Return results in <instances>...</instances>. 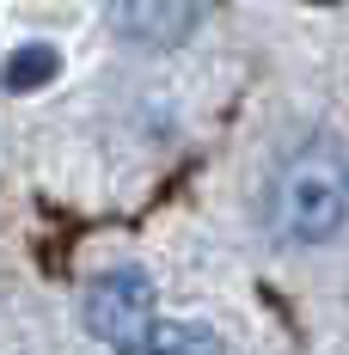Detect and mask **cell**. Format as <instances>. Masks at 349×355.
<instances>
[{"label":"cell","instance_id":"277c9868","mask_svg":"<svg viewBox=\"0 0 349 355\" xmlns=\"http://www.w3.org/2000/svg\"><path fill=\"white\" fill-rule=\"evenodd\" d=\"M147 355H227V343H221V331L203 324V319H172V324L153 331Z\"/></svg>","mask_w":349,"mask_h":355},{"label":"cell","instance_id":"6da1fadb","mask_svg":"<svg viewBox=\"0 0 349 355\" xmlns=\"http://www.w3.org/2000/svg\"><path fill=\"white\" fill-rule=\"evenodd\" d=\"M270 227L282 245H331L349 227V153L337 141H307L282 159L270 184Z\"/></svg>","mask_w":349,"mask_h":355},{"label":"cell","instance_id":"7a4b0ae2","mask_svg":"<svg viewBox=\"0 0 349 355\" xmlns=\"http://www.w3.org/2000/svg\"><path fill=\"white\" fill-rule=\"evenodd\" d=\"M80 319H86V331H92L105 349L141 355L147 343H153V331H160V294H153V276L135 270V263L105 270L99 282L86 288Z\"/></svg>","mask_w":349,"mask_h":355},{"label":"cell","instance_id":"3957f363","mask_svg":"<svg viewBox=\"0 0 349 355\" xmlns=\"http://www.w3.org/2000/svg\"><path fill=\"white\" fill-rule=\"evenodd\" d=\"M203 19V0H117V25L135 43H178Z\"/></svg>","mask_w":349,"mask_h":355},{"label":"cell","instance_id":"5b68a950","mask_svg":"<svg viewBox=\"0 0 349 355\" xmlns=\"http://www.w3.org/2000/svg\"><path fill=\"white\" fill-rule=\"evenodd\" d=\"M62 73V55L49 49V43H25V49H12L6 55V68H0V86L6 92H37L43 80H56Z\"/></svg>","mask_w":349,"mask_h":355}]
</instances>
